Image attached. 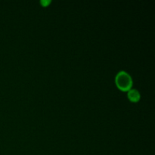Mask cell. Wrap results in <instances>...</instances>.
I'll use <instances>...</instances> for the list:
<instances>
[{
    "mask_svg": "<svg viewBox=\"0 0 155 155\" xmlns=\"http://www.w3.org/2000/svg\"><path fill=\"white\" fill-rule=\"evenodd\" d=\"M115 83L117 86L122 91H129L131 89L133 85L132 77L126 71H120L115 77Z\"/></svg>",
    "mask_w": 155,
    "mask_h": 155,
    "instance_id": "obj_1",
    "label": "cell"
},
{
    "mask_svg": "<svg viewBox=\"0 0 155 155\" xmlns=\"http://www.w3.org/2000/svg\"><path fill=\"white\" fill-rule=\"evenodd\" d=\"M128 98L133 102H137L140 99V94L136 89H130L128 91Z\"/></svg>",
    "mask_w": 155,
    "mask_h": 155,
    "instance_id": "obj_2",
    "label": "cell"
},
{
    "mask_svg": "<svg viewBox=\"0 0 155 155\" xmlns=\"http://www.w3.org/2000/svg\"><path fill=\"white\" fill-rule=\"evenodd\" d=\"M40 3L43 7H45V6H48L51 3V1H49V0H42V1L40 2Z\"/></svg>",
    "mask_w": 155,
    "mask_h": 155,
    "instance_id": "obj_3",
    "label": "cell"
}]
</instances>
